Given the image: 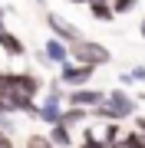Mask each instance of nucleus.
Returning <instances> with one entry per match:
<instances>
[{
    "instance_id": "nucleus-1",
    "label": "nucleus",
    "mask_w": 145,
    "mask_h": 148,
    "mask_svg": "<svg viewBox=\"0 0 145 148\" xmlns=\"http://www.w3.org/2000/svg\"><path fill=\"white\" fill-rule=\"evenodd\" d=\"M69 59H73V63H79V66H92V69H99V66L112 63V53H109L102 43L82 36L79 43H73V46H69Z\"/></svg>"
},
{
    "instance_id": "nucleus-2",
    "label": "nucleus",
    "mask_w": 145,
    "mask_h": 148,
    "mask_svg": "<svg viewBox=\"0 0 145 148\" xmlns=\"http://www.w3.org/2000/svg\"><path fill=\"white\" fill-rule=\"evenodd\" d=\"M106 106L119 115V122H122V119H135V115H139V99H135L129 89H119V86L106 95Z\"/></svg>"
},
{
    "instance_id": "nucleus-3",
    "label": "nucleus",
    "mask_w": 145,
    "mask_h": 148,
    "mask_svg": "<svg viewBox=\"0 0 145 148\" xmlns=\"http://www.w3.org/2000/svg\"><path fill=\"white\" fill-rule=\"evenodd\" d=\"M92 76H96L92 66H79V63H73V59L59 66V82L69 86V89H86V86L92 82Z\"/></svg>"
},
{
    "instance_id": "nucleus-4",
    "label": "nucleus",
    "mask_w": 145,
    "mask_h": 148,
    "mask_svg": "<svg viewBox=\"0 0 145 148\" xmlns=\"http://www.w3.org/2000/svg\"><path fill=\"white\" fill-rule=\"evenodd\" d=\"M36 56H40L43 66H63V63H69V46H66L63 40H56V36H46L43 49H40Z\"/></svg>"
},
{
    "instance_id": "nucleus-5",
    "label": "nucleus",
    "mask_w": 145,
    "mask_h": 148,
    "mask_svg": "<svg viewBox=\"0 0 145 148\" xmlns=\"http://www.w3.org/2000/svg\"><path fill=\"white\" fill-rule=\"evenodd\" d=\"M46 27H49V33H53L56 40H63L66 46H73V43L82 40L79 27H76V23H69V20H63L59 13H46Z\"/></svg>"
},
{
    "instance_id": "nucleus-6",
    "label": "nucleus",
    "mask_w": 145,
    "mask_h": 148,
    "mask_svg": "<svg viewBox=\"0 0 145 148\" xmlns=\"http://www.w3.org/2000/svg\"><path fill=\"white\" fill-rule=\"evenodd\" d=\"M106 95L109 92H102V89H69V95H66V106H76V109H99V106H106Z\"/></svg>"
},
{
    "instance_id": "nucleus-7",
    "label": "nucleus",
    "mask_w": 145,
    "mask_h": 148,
    "mask_svg": "<svg viewBox=\"0 0 145 148\" xmlns=\"http://www.w3.org/2000/svg\"><path fill=\"white\" fill-rule=\"evenodd\" d=\"M0 49H3V56L7 59H20V56H27V46L20 43V36L10 30H0Z\"/></svg>"
},
{
    "instance_id": "nucleus-8",
    "label": "nucleus",
    "mask_w": 145,
    "mask_h": 148,
    "mask_svg": "<svg viewBox=\"0 0 145 148\" xmlns=\"http://www.w3.org/2000/svg\"><path fill=\"white\" fill-rule=\"evenodd\" d=\"M46 138L53 142L56 148H76V138H73V128H66V125H53L46 132Z\"/></svg>"
},
{
    "instance_id": "nucleus-9",
    "label": "nucleus",
    "mask_w": 145,
    "mask_h": 148,
    "mask_svg": "<svg viewBox=\"0 0 145 148\" xmlns=\"http://www.w3.org/2000/svg\"><path fill=\"white\" fill-rule=\"evenodd\" d=\"M89 119H92V112H89V109L66 106V112H63V122H59V125H66V128H76V125H82V122H89Z\"/></svg>"
},
{
    "instance_id": "nucleus-10",
    "label": "nucleus",
    "mask_w": 145,
    "mask_h": 148,
    "mask_svg": "<svg viewBox=\"0 0 145 148\" xmlns=\"http://www.w3.org/2000/svg\"><path fill=\"white\" fill-rule=\"evenodd\" d=\"M89 13H92V20H99V23H112L115 20L112 3H89Z\"/></svg>"
},
{
    "instance_id": "nucleus-11",
    "label": "nucleus",
    "mask_w": 145,
    "mask_h": 148,
    "mask_svg": "<svg viewBox=\"0 0 145 148\" xmlns=\"http://www.w3.org/2000/svg\"><path fill=\"white\" fill-rule=\"evenodd\" d=\"M112 148H145V135L139 128H132V132H125L119 138V145H112Z\"/></svg>"
},
{
    "instance_id": "nucleus-12",
    "label": "nucleus",
    "mask_w": 145,
    "mask_h": 148,
    "mask_svg": "<svg viewBox=\"0 0 145 148\" xmlns=\"http://www.w3.org/2000/svg\"><path fill=\"white\" fill-rule=\"evenodd\" d=\"M135 7H139V0H112V10H115V16H122V13H132Z\"/></svg>"
},
{
    "instance_id": "nucleus-13",
    "label": "nucleus",
    "mask_w": 145,
    "mask_h": 148,
    "mask_svg": "<svg viewBox=\"0 0 145 148\" xmlns=\"http://www.w3.org/2000/svg\"><path fill=\"white\" fill-rule=\"evenodd\" d=\"M92 119H102L106 125H109V122H119V115H115V112L109 109V106H99V109H92Z\"/></svg>"
},
{
    "instance_id": "nucleus-14",
    "label": "nucleus",
    "mask_w": 145,
    "mask_h": 148,
    "mask_svg": "<svg viewBox=\"0 0 145 148\" xmlns=\"http://www.w3.org/2000/svg\"><path fill=\"white\" fill-rule=\"evenodd\" d=\"M27 148H56V145L49 142L46 135H40V132H36V135H30V138H27Z\"/></svg>"
},
{
    "instance_id": "nucleus-15",
    "label": "nucleus",
    "mask_w": 145,
    "mask_h": 148,
    "mask_svg": "<svg viewBox=\"0 0 145 148\" xmlns=\"http://www.w3.org/2000/svg\"><path fill=\"white\" fill-rule=\"evenodd\" d=\"M0 148H16V142H13V135H7L3 128H0Z\"/></svg>"
},
{
    "instance_id": "nucleus-16",
    "label": "nucleus",
    "mask_w": 145,
    "mask_h": 148,
    "mask_svg": "<svg viewBox=\"0 0 145 148\" xmlns=\"http://www.w3.org/2000/svg\"><path fill=\"white\" fill-rule=\"evenodd\" d=\"M129 86H135L132 73H122V76H119V89H129Z\"/></svg>"
},
{
    "instance_id": "nucleus-17",
    "label": "nucleus",
    "mask_w": 145,
    "mask_h": 148,
    "mask_svg": "<svg viewBox=\"0 0 145 148\" xmlns=\"http://www.w3.org/2000/svg\"><path fill=\"white\" fill-rule=\"evenodd\" d=\"M132 79H135V82H145V66H135V69H132Z\"/></svg>"
},
{
    "instance_id": "nucleus-18",
    "label": "nucleus",
    "mask_w": 145,
    "mask_h": 148,
    "mask_svg": "<svg viewBox=\"0 0 145 148\" xmlns=\"http://www.w3.org/2000/svg\"><path fill=\"white\" fill-rule=\"evenodd\" d=\"M132 122H135V128H139V132H142V135H145V115H135V119H132Z\"/></svg>"
},
{
    "instance_id": "nucleus-19",
    "label": "nucleus",
    "mask_w": 145,
    "mask_h": 148,
    "mask_svg": "<svg viewBox=\"0 0 145 148\" xmlns=\"http://www.w3.org/2000/svg\"><path fill=\"white\" fill-rule=\"evenodd\" d=\"M139 36L145 40V16H142V23H139Z\"/></svg>"
},
{
    "instance_id": "nucleus-20",
    "label": "nucleus",
    "mask_w": 145,
    "mask_h": 148,
    "mask_svg": "<svg viewBox=\"0 0 145 148\" xmlns=\"http://www.w3.org/2000/svg\"><path fill=\"white\" fill-rule=\"evenodd\" d=\"M0 30H7V27H3V7H0Z\"/></svg>"
},
{
    "instance_id": "nucleus-21",
    "label": "nucleus",
    "mask_w": 145,
    "mask_h": 148,
    "mask_svg": "<svg viewBox=\"0 0 145 148\" xmlns=\"http://www.w3.org/2000/svg\"><path fill=\"white\" fill-rule=\"evenodd\" d=\"M69 3H86V7H89V0H69Z\"/></svg>"
},
{
    "instance_id": "nucleus-22",
    "label": "nucleus",
    "mask_w": 145,
    "mask_h": 148,
    "mask_svg": "<svg viewBox=\"0 0 145 148\" xmlns=\"http://www.w3.org/2000/svg\"><path fill=\"white\" fill-rule=\"evenodd\" d=\"M36 3H43V0H36Z\"/></svg>"
}]
</instances>
